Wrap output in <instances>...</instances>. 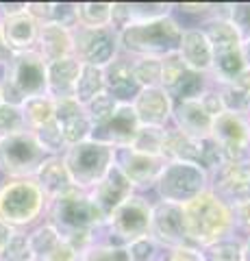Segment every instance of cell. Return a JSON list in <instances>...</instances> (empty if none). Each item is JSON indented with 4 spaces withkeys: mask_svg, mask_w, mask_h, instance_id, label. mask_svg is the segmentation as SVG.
I'll list each match as a JSON object with an SVG mask.
<instances>
[{
    "mask_svg": "<svg viewBox=\"0 0 250 261\" xmlns=\"http://www.w3.org/2000/svg\"><path fill=\"white\" fill-rule=\"evenodd\" d=\"M185 231H187L189 246L207 248L215 242L233 238V216L231 207L224 200L207 190L187 205H183Z\"/></svg>",
    "mask_w": 250,
    "mask_h": 261,
    "instance_id": "6da1fadb",
    "label": "cell"
},
{
    "mask_svg": "<svg viewBox=\"0 0 250 261\" xmlns=\"http://www.w3.org/2000/svg\"><path fill=\"white\" fill-rule=\"evenodd\" d=\"M183 29L185 27L174 18V13L159 20L131 24V27L118 31L120 53L128 57H159V59H163V57L179 50Z\"/></svg>",
    "mask_w": 250,
    "mask_h": 261,
    "instance_id": "7a4b0ae2",
    "label": "cell"
},
{
    "mask_svg": "<svg viewBox=\"0 0 250 261\" xmlns=\"http://www.w3.org/2000/svg\"><path fill=\"white\" fill-rule=\"evenodd\" d=\"M209 37L213 50V68H211V83L215 85H231L248 70L244 61V50H241V35L235 27L227 20V15H213L205 20L200 27Z\"/></svg>",
    "mask_w": 250,
    "mask_h": 261,
    "instance_id": "3957f363",
    "label": "cell"
},
{
    "mask_svg": "<svg viewBox=\"0 0 250 261\" xmlns=\"http://www.w3.org/2000/svg\"><path fill=\"white\" fill-rule=\"evenodd\" d=\"M46 196L33 178H0V220L29 231L44 220Z\"/></svg>",
    "mask_w": 250,
    "mask_h": 261,
    "instance_id": "277c9868",
    "label": "cell"
},
{
    "mask_svg": "<svg viewBox=\"0 0 250 261\" xmlns=\"http://www.w3.org/2000/svg\"><path fill=\"white\" fill-rule=\"evenodd\" d=\"M44 222L54 226L63 238H68V235H74V233L98 231L104 224V216L94 205V200L90 198L87 192L72 190L68 194L59 196V198H52L46 202Z\"/></svg>",
    "mask_w": 250,
    "mask_h": 261,
    "instance_id": "5b68a950",
    "label": "cell"
},
{
    "mask_svg": "<svg viewBox=\"0 0 250 261\" xmlns=\"http://www.w3.org/2000/svg\"><path fill=\"white\" fill-rule=\"evenodd\" d=\"M150 216H152V200H148L144 194H133L96 231V240L116 244V246H128L135 240L148 238Z\"/></svg>",
    "mask_w": 250,
    "mask_h": 261,
    "instance_id": "8992f818",
    "label": "cell"
},
{
    "mask_svg": "<svg viewBox=\"0 0 250 261\" xmlns=\"http://www.w3.org/2000/svg\"><path fill=\"white\" fill-rule=\"evenodd\" d=\"M61 159L66 163L72 185L80 192H90L114 168L116 148L94 140H85L80 144L68 146L66 152L61 154Z\"/></svg>",
    "mask_w": 250,
    "mask_h": 261,
    "instance_id": "52a82bcc",
    "label": "cell"
},
{
    "mask_svg": "<svg viewBox=\"0 0 250 261\" xmlns=\"http://www.w3.org/2000/svg\"><path fill=\"white\" fill-rule=\"evenodd\" d=\"M207 190L209 172L205 168L189 161H168L152 192L157 194V200L183 207Z\"/></svg>",
    "mask_w": 250,
    "mask_h": 261,
    "instance_id": "ba28073f",
    "label": "cell"
},
{
    "mask_svg": "<svg viewBox=\"0 0 250 261\" xmlns=\"http://www.w3.org/2000/svg\"><path fill=\"white\" fill-rule=\"evenodd\" d=\"M3 102L22 105L31 96L46 94V61L35 50L11 55L7 63V79L0 83Z\"/></svg>",
    "mask_w": 250,
    "mask_h": 261,
    "instance_id": "9c48e42d",
    "label": "cell"
},
{
    "mask_svg": "<svg viewBox=\"0 0 250 261\" xmlns=\"http://www.w3.org/2000/svg\"><path fill=\"white\" fill-rule=\"evenodd\" d=\"M48 154L31 130L0 140V178H33Z\"/></svg>",
    "mask_w": 250,
    "mask_h": 261,
    "instance_id": "30bf717a",
    "label": "cell"
},
{
    "mask_svg": "<svg viewBox=\"0 0 250 261\" xmlns=\"http://www.w3.org/2000/svg\"><path fill=\"white\" fill-rule=\"evenodd\" d=\"M211 140L222 152L224 161L250 159V120L233 111H222L213 118Z\"/></svg>",
    "mask_w": 250,
    "mask_h": 261,
    "instance_id": "8fae6325",
    "label": "cell"
},
{
    "mask_svg": "<svg viewBox=\"0 0 250 261\" xmlns=\"http://www.w3.org/2000/svg\"><path fill=\"white\" fill-rule=\"evenodd\" d=\"M74 35V57L85 65L104 68L120 53L118 31L116 29H83L76 27L72 31Z\"/></svg>",
    "mask_w": 250,
    "mask_h": 261,
    "instance_id": "7c38bea8",
    "label": "cell"
},
{
    "mask_svg": "<svg viewBox=\"0 0 250 261\" xmlns=\"http://www.w3.org/2000/svg\"><path fill=\"white\" fill-rule=\"evenodd\" d=\"M163 157H155V154H144L133 148H116V161L114 166L124 174V178L131 183L135 194H144L155 190V183L165 166Z\"/></svg>",
    "mask_w": 250,
    "mask_h": 261,
    "instance_id": "4fadbf2b",
    "label": "cell"
},
{
    "mask_svg": "<svg viewBox=\"0 0 250 261\" xmlns=\"http://www.w3.org/2000/svg\"><path fill=\"white\" fill-rule=\"evenodd\" d=\"M150 238L159 244V248H165V250L187 246L189 242H187V231H185L183 207L152 200Z\"/></svg>",
    "mask_w": 250,
    "mask_h": 261,
    "instance_id": "5bb4252c",
    "label": "cell"
},
{
    "mask_svg": "<svg viewBox=\"0 0 250 261\" xmlns=\"http://www.w3.org/2000/svg\"><path fill=\"white\" fill-rule=\"evenodd\" d=\"M209 190L229 207L250 198V172L246 161H224L209 174Z\"/></svg>",
    "mask_w": 250,
    "mask_h": 261,
    "instance_id": "9a60e30c",
    "label": "cell"
},
{
    "mask_svg": "<svg viewBox=\"0 0 250 261\" xmlns=\"http://www.w3.org/2000/svg\"><path fill=\"white\" fill-rule=\"evenodd\" d=\"M131 107L135 111L140 126L168 128L172 122L174 100L163 87H142L133 98Z\"/></svg>",
    "mask_w": 250,
    "mask_h": 261,
    "instance_id": "2e32d148",
    "label": "cell"
},
{
    "mask_svg": "<svg viewBox=\"0 0 250 261\" xmlns=\"http://www.w3.org/2000/svg\"><path fill=\"white\" fill-rule=\"evenodd\" d=\"M137 130H140V122H137L133 107L120 102L118 109L114 111V116L92 128L90 140L107 144L111 148H126V146L133 144Z\"/></svg>",
    "mask_w": 250,
    "mask_h": 261,
    "instance_id": "e0dca14e",
    "label": "cell"
},
{
    "mask_svg": "<svg viewBox=\"0 0 250 261\" xmlns=\"http://www.w3.org/2000/svg\"><path fill=\"white\" fill-rule=\"evenodd\" d=\"M170 124L176 130H181L183 135L191 137V140L205 142L211 137L213 116L205 109L200 98H196V100H179V102H174V107H172Z\"/></svg>",
    "mask_w": 250,
    "mask_h": 261,
    "instance_id": "ac0fdd59",
    "label": "cell"
},
{
    "mask_svg": "<svg viewBox=\"0 0 250 261\" xmlns=\"http://www.w3.org/2000/svg\"><path fill=\"white\" fill-rule=\"evenodd\" d=\"M104 76V92H109L122 105H131L133 98L140 92V83L135 81L133 74V61L131 57L124 53H118V57L111 63H107L102 68Z\"/></svg>",
    "mask_w": 250,
    "mask_h": 261,
    "instance_id": "d6986e66",
    "label": "cell"
},
{
    "mask_svg": "<svg viewBox=\"0 0 250 261\" xmlns=\"http://www.w3.org/2000/svg\"><path fill=\"white\" fill-rule=\"evenodd\" d=\"M176 55L181 57L187 70L200 72V74H211L213 68V50L209 44V37L200 27H185L181 35V44Z\"/></svg>",
    "mask_w": 250,
    "mask_h": 261,
    "instance_id": "ffe728a7",
    "label": "cell"
},
{
    "mask_svg": "<svg viewBox=\"0 0 250 261\" xmlns=\"http://www.w3.org/2000/svg\"><path fill=\"white\" fill-rule=\"evenodd\" d=\"M54 122L59 124L63 140H66L68 146L90 140L92 135V122L87 118V111L74 98L54 100Z\"/></svg>",
    "mask_w": 250,
    "mask_h": 261,
    "instance_id": "44dd1931",
    "label": "cell"
},
{
    "mask_svg": "<svg viewBox=\"0 0 250 261\" xmlns=\"http://www.w3.org/2000/svg\"><path fill=\"white\" fill-rule=\"evenodd\" d=\"M87 194H90V198L94 200V205L100 209V214L104 216V222H107V218L114 214L126 198H131L135 192H133L131 183L124 178V174L114 166L104 174L102 181Z\"/></svg>",
    "mask_w": 250,
    "mask_h": 261,
    "instance_id": "7402d4cb",
    "label": "cell"
},
{
    "mask_svg": "<svg viewBox=\"0 0 250 261\" xmlns=\"http://www.w3.org/2000/svg\"><path fill=\"white\" fill-rule=\"evenodd\" d=\"M33 50L46 63L68 59V57H74V35H72L70 29L61 27V24H54V22L39 24Z\"/></svg>",
    "mask_w": 250,
    "mask_h": 261,
    "instance_id": "603a6c76",
    "label": "cell"
},
{
    "mask_svg": "<svg viewBox=\"0 0 250 261\" xmlns=\"http://www.w3.org/2000/svg\"><path fill=\"white\" fill-rule=\"evenodd\" d=\"M37 29L39 24L26 11L0 18V37H3L7 50L11 55L33 50L35 39H37Z\"/></svg>",
    "mask_w": 250,
    "mask_h": 261,
    "instance_id": "cb8c5ba5",
    "label": "cell"
},
{
    "mask_svg": "<svg viewBox=\"0 0 250 261\" xmlns=\"http://www.w3.org/2000/svg\"><path fill=\"white\" fill-rule=\"evenodd\" d=\"M174 13V5L170 3H114L111 11V27L122 31L131 24L159 20Z\"/></svg>",
    "mask_w": 250,
    "mask_h": 261,
    "instance_id": "d4e9b609",
    "label": "cell"
},
{
    "mask_svg": "<svg viewBox=\"0 0 250 261\" xmlns=\"http://www.w3.org/2000/svg\"><path fill=\"white\" fill-rule=\"evenodd\" d=\"M80 65L83 63L76 57L46 63V94L52 100H66V98L74 96V85H76Z\"/></svg>",
    "mask_w": 250,
    "mask_h": 261,
    "instance_id": "484cf974",
    "label": "cell"
},
{
    "mask_svg": "<svg viewBox=\"0 0 250 261\" xmlns=\"http://www.w3.org/2000/svg\"><path fill=\"white\" fill-rule=\"evenodd\" d=\"M33 181L39 185V190L44 192L46 200L59 198V196L76 190V187L72 185V178H70L66 163H63L61 157H46L42 166L37 168Z\"/></svg>",
    "mask_w": 250,
    "mask_h": 261,
    "instance_id": "4316f807",
    "label": "cell"
},
{
    "mask_svg": "<svg viewBox=\"0 0 250 261\" xmlns=\"http://www.w3.org/2000/svg\"><path fill=\"white\" fill-rule=\"evenodd\" d=\"M161 157H163L165 161H189V163H198V166L203 168L205 142L191 140V137L183 135L181 130H176V128L170 124V126L165 128Z\"/></svg>",
    "mask_w": 250,
    "mask_h": 261,
    "instance_id": "83f0119b",
    "label": "cell"
},
{
    "mask_svg": "<svg viewBox=\"0 0 250 261\" xmlns=\"http://www.w3.org/2000/svg\"><path fill=\"white\" fill-rule=\"evenodd\" d=\"M209 87H211V79L207 74H200V72L185 68L179 74V79H176L165 92L170 94V98L174 102H179V100H196V98L203 96Z\"/></svg>",
    "mask_w": 250,
    "mask_h": 261,
    "instance_id": "f1b7e54d",
    "label": "cell"
},
{
    "mask_svg": "<svg viewBox=\"0 0 250 261\" xmlns=\"http://www.w3.org/2000/svg\"><path fill=\"white\" fill-rule=\"evenodd\" d=\"M20 109L29 130H37L54 120V100L48 94L26 98V100H22Z\"/></svg>",
    "mask_w": 250,
    "mask_h": 261,
    "instance_id": "f546056e",
    "label": "cell"
},
{
    "mask_svg": "<svg viewBox=\"0 0 250 261\" xmlns=\"http://www.w3.org/2000/svg\"><path fill=\"white\" fill-rule=\"evenodd\" d=\"M104 92V76H102V68L96 65H80L76 85H74V100L78 105H90L96 96H100Z\"/></svg>",
    "mask_w": 250,
    "mask_h": 261,
    "instance_id": "4dcf8cb0",
    "label": "cell"
},
{
    "mask_svg": "<svg viewBox=\"0 0 250 261\" xmlns=\"http://www.w3.org/2000/svg\"><path fill=\"white\" fill-rule=\"evenodd\" d=\"M111 11H114V3H76L78 27L107 29L111 27Z\"/></svg>",
    "mask_w": 250,
    "mask_h": 261,
    "instance_id": "1f68e13d",
    "label": "cell"
},
{
    "mask_svg": "<svg viewBox=\"0 0 250 261\" xmlns=\"http://www.w3.org/2000/svg\"><path fill=\"white\" fill-rule=\"evenodd\" d=\"M200 255L203 261H244V240L233 235L207 248H200Z\"/></svg>",
    "mask_w": 250,
    "mask_h": 261,
    "instance_id": "d6a6232c",
    "label": "cell"
},
{
    "mask_svg": "<svg viewBox=\"0 0 250 261\" xmlns=\"http://www.w3.org/2000/svg\"><path fill=\"white\" fill-rule=\"evenodd\" d=\"M133 74L140 87H161V59L159 57H131Z\"/></svg>",
    "mask_w": 250,
    "mask_h": 261,
    "instance_id": "836d02e7",
    "label": "cell"
},
{
    "mask_svg": "<svg viewBox=\"0 0 250 261\" xmlns=\"http://www.w3.org/2000/svg\"><path fill=\"white\" fill-rule=\"evenodd\" d=\"M78 261H131L126 246H116L100 240H94L83 252L78 255Z\"/></svg>",
    "mask_w": 250,
    "mask_h": 261,
    "instance_id": "e575fe53",
    "label": "cell"
},
{
    "mask_svg": "<svg viewBox=\"0 0 250 261\" xmlns=\"http://www.w3.org/2000/svg\"><path fill=\"white\" fill-rule=\"evenodd\" d=\"M31 133L35 135V140L39 142V146L44 148V152L48 154V157H61V154L66 152V148H68L66 140H63L61 128H59V124L54 120L50 122V124L42 126V128L31 130Z\"/></svg>",
    "mask_w": 250,
    "mask_h": 261,
    "instance_id": "d590c367",
    "label": "cell"
},
{
    "mask_svg": "<svg viewBox=\"0 0 250 261\" xmlns=\"http://www.w3.org/2000/svg\"><path fill=\"white\" fill-rule=\"evenodd\" d=\"M163 137H165V128H150V126H140L133 144L128 148H133L137 152L144 154H155L161 157V148H163Z\"/></svg>",
    "mask_w": 250,
    "mask_h": 261,
    "instance_id": "8d00e7d4",
    "label": "cell"
},
{
    "mask_svg": "<svg viewBox=\"0 0 250 261\" xmlns=\"http://www.w3.org/2000/svg\"><path fill=\"white\" fill-rule=\"evenodd\" d=\"M24 130H29V126H26V122H24L22 109L18 105H9V102L0 105V140L24 133Z\"/></svg>",
    "mask_w": 250,
    "mask_h": 261,
    "instance_id": "74e56055",
    "label": "cell"
},
{
    "mask_svg": "<svg viewBox=\"0 0 250 261\" xmlns=\"http://www.w3.org/2000/svg\"><path fill=\"white\" fill-rule=\"evenodd\" d=\"M118 100L109 92H102L100 96H96L90 105H85V111H87V118L92 122V128L102 124L104 120H109L114 116V111L118 109Z\"/></svg>",
    "mask_w": 250,
    "mask_h": 261,
    "instance_id": "f35d334b",
    "label": "cell"
},
{
    "mask_svg": "<svg viewBox=\"0 0 250 261\" xmlns=\"http://www.w3.org/2000/svg\"><path fill=\"white\" fill-rule=\"evenodd\" d=\"M0 261H35L33 252L29 246V235L26 231H15L11 242L7 244V248L0 255Z\"/></svg>",
    "mask_w": 250,
    "mask_h": 261,
    "instance_id": "ab89813d",
    "label": "cell"
},
{
    "mask_svg": "<svg viewBox=\"0 0 250 261\" xmlns=\"http://www.w3.org/2000/svg\"><path fill=\"white\" fill-rule=\"evenodd\" d=\"M126 250H128V257H131V261H157L159 255H161L159 244L152 240L150 235H148V238L131 242L126 246Z\"/></svg>",
    "mask_w": 250,
    "mask_h": 261,
    "instance_id": "60d3db41",
    "label": "cell"
},
{
    "mask_svg": "<svg viewBox=\"0 0 250 261\" xmlns=\"http://www.w3.org/2000/svg\"><path fill=\"white\" fill-rule=\"evenodd\" d=\"M231 216H233V233L241 235V240H246L250 235V198L231 205Z\"/></svg>",
    "mask_w": 250,
    "mask_h": 261,
    "instance_id": "b9f144b4",
    "label": "cell"
},
{
    "mask_svg": "<svg viewBox=\"0 0 250 261\" xmlns=\"http://www.w3.org/2000/svg\"><path fill=\"white\" fill-rule=\"evenodd\" d=\"M37 261H78V252L72 248L66 240H61L50 252H46V255Z\"/></svg>",
    "mask_w": 250,
    "mask_h": 261,
    "instance_id": "7bdbcfd3",
    "label": "cell"
},
{
    "mask_svg": "<svg viewBox=\"0 0 250 261\" xmlns=\"http://www.w3.org/2000/svg\"><path fill=\"white\" fill-rule=\"evenodd\" d=\"M163 255V261H203V255H200V248L196 246H181L168 252H161Z\"/></svg>",
    "mask_w": 250,
    "mask_h": 261,
    "instance_id": "ee69618b",
    "label": "cell"
},
{
    "mask_svg": "<svg viewBox=\"0 0 250 261\" xmlns=\"http://www.w3.org/2000/svg\"><path fill=\"white\" fill-rule=\"evenodd\" d=\"M13 235H15V228L7 224L5 220H0V255H3V250L7 248V244L11 242Z\"/></svg>",
    "mask_w": 250,
    "mask_h": 261,
    "instance_id": "f6af8a7d",
    "label": "cell"
},
{
    "mask_svg": "<svg viewBox=\"0 0 250 261\" xmlns=\"http://www.w3.org/2000/svg\"><path fill=\"white\" fill-rule=\"evenodd\" d=\"M241 50H244V61H246V68L250 70V35L244 37V42H241Z\"/></svg>",
    "mask_w": 250,
    "mask_h": 261,
    "instance_id": "bcb514c9",
    "label": "cell"
},
{
    "mask_svg": "<svg viewBox=\"0 0 250 261\" xmlns=\"http://www.w3.org/2000/svg\"><path fill=\"white\" fill-rule=\"evenodd\" d=\"M11 59V53L7 50V46H5V42H3V37H0V63H7Z\"/></svg>",
    "mask_w": 250,
    "mask_h": 261,
    "instance_id": "7dc6e473",
    "label": "cell"
},
{
    "mask_svg": "<svg viewBox=\"0 0 250 261\" xmlns=\"http://www.w3.org/2000/svg\"><path fill=\"white\" fill-rule=\"evenodd\" d=\"M244 261H250V235L244 240Z\"/></svg>",
    "mask_w": 250,
    "mask_h": 261,
    "instance_id": "c3c4849f",
    "label": "cell"
},
{
    "mask_svg": "<svg viewBox=\"0 0 250 261\" xmlns=\"http://www.w3.org/2000/svg\"><path fill=\"white\" fill-rule=\"evenodd\" d=\"M246 166H248V172H250V159H248V161H246Z\"/></svg>",
    "mask_w": 250,
    "mask_h": 261,
    "instance_id": "681fc988",
    "label": "cell"
},
{
    "mask_svg": "<svg viewBox=\"0 0 250 261\" xmlns=\"http://www.w3.org/2000/svg\"><path fill=\"white\" fill-rule=\"evenodd\" d=\"M0 105H3V92H0Z\"/></svg>",
    "mask_w": 250,
    "mask_h": 261,
    "instance_id": "f907efd6",
    "label": "cell"
},
{
    "mask_svg": "<svg viewBox=\"0 0 250 261\" xmlns=\"http://www.w3.org/2000/svg\"><path fill=\"white\" fill-rule=\"evenodd\" d=\"M157 261H163V255H159V259Z\"/></svg>",
    "mask_w": 250,
    "mask_h": 261,
    "instance_id": "816d5d0a",
    "label": "cell"
}]
</instances>
